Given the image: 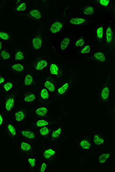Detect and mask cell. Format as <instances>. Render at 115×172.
<instances>
[{
    "label": "cell",
    "mask_w": 115,
    "mask_h": 172,
    "mask_svg": "<svg viewBox=\"0 0 115 172\" xmlns=\"http://www.w3.org/2000/svg\"><path fill=\"white\" fill-rule=\"evenodd\" d=\"M104 34V26L103 23L97 25L95 31V39L99 44H102L103 41Z\"/></svg>",
    "instance_id": "4fadbf2b"
},
{
    "label": "cell",
    "mask_w": 115,
    "mask_h": 172,
    "mask_svg": "<svg viewBox=\"0 0 115 172\" xmlns=\"http://www.w3.org/2000/svg\"><path fill=\"white\" fill-rule=\"evenodd\" d=\"M40 97L43 102H46L49 100V92L48 90L45 88H43L41 89L40 93Z\"/></svg>",
    "instance_id": "d4e9b609"
},
{
    "label": "cell",
    "mask_w": 115,
    "mask_h": 172,
    "mask_svg": "<svg viewBox=\"0 0 115 172\" xmlns=\"http://www.w3.org/2000/svg\"><path fill=\"white\" fill-rule=\"evenodd\" d=\"M94 3L103 8L108 13L112 14L115 13V10L113 4L110 0H95Z\"/></svg>",
    "instance_id": "5b68a950"
},
{
    "label": "cell",
    "mask_w": 115,
    "mask_h": 172,
    "mask_svg": "<svg viewBox=\"0 0 115 172\" xmlns=\"http://www.w3.org/2000/svg\"><path fill=\"white\" fill-rule=\"evenodd\" d=\"M12 72L15 74H23L25 70L24 64L20 63H15L11 65L9 68Z\"/></svg>",
    "instance_id": "2e32d148"
},
{
    "label": "cell",
    "mask_w": 115,
    "mask_h": 172,
    "mask_svg": "<svg viewBox=\"0 0 115 172\" xmlns=\"http://www.w3.org/2000/svg\"><path fill=\"white\" fill-rule=\"evenodd\" d=\"M64 26V23L59 21L54 22L50 26L49 31L51 34H57L62 31Z\"/></svg>",
    "instance_id": "5bb4252c"
},
{
    "label": "cell",
    "mask_w": 115,
    "mask_h": 172,
    "mask_svg": "<svg viewBox=\"0 0 115 172\" xmlns=\"http://www.w3.org/2000/svg\"><path fill=\"white\" fill-rule=\"evenodd\" d=\"M14 86V83L13 81H8L2 85V89L4 92L7 93L11 91Z\"/></svg>",
    "instance_id": "7402d4cb"
},
{
    "label": "cell",
    "mask_w": 115,
    "mask_h": 172,
    "mask_svg": "<svg viewBox=\"0 0 115 172\" xmlns=\"http://www.w3.org/2000/svg\"><path fill=\"white\" fill-rule=\"evenodd\" d=\"M91 21L88 18L79 17H74L69 19V23L71 25L75 26H84L88 24Z\"/></svg>",
    "instance_id": "9c48e42d"
},
{
    "label": "cell",
    "mask_w": 115,
    "mask_h": 172,
    "mask_svg": "<svg viewBox=\"0 0 115 172\" xmlns=\"http://www.w3.org/2000/svg\"><path fill=\"white\" fill-rule=\"evenodd\" d=\"M16 94H12L8 96L5 101V109L7 112H9L13 109L16 101Z\"/></svg>",
    "instance_id": "7c38bea8"
},
{
    "label": "cell",
    "mask_w": 115,
    "mask_h": 172,
    "mask_svg": "<svg viewBox=\"0 0 115 172\" xmlns=\"http://www.w3.org/2000/svg\"><path fill=\"white\" fill-rule=\"evenodd\" d=\"M110 154L108 153H104L100 156L99 158V162L100 163H103L109 157Z\"/></svg>",
    "instance_id": "e575fe53"
},
{
    "label": "cell",
    "mask_w": 115,
    "mask_h": 172,
    "mask_svg": "<svg viewBox=\"0 0 115 172\" xmlns=\"http://www.w3.org/2000/svg\"><path fill=\"white\" fill-rule=\"evenodd\" d=\"M74 74L71 72L68 80L61 85L58 90V95L62 96L65 95L75 83V78Z\"/></svg>",
    "instance_id": "277c9868"
},
{
    "label": "cell",
    "mask_w": 115,
    "mask_h": 172,
    "mask_svg": "<svg viewBox=\"0 0 115 172\" xmlns=\"http://www.w3.org/2000/svg\"><path fill=\"white\" fill-rule=\"evenodd\" d=\"M49 129L47 127H44L40 129V134L43 136H46L49 134Z\"/></svg>",
    "instance_id": "74e56055"
},
{
    "label": "cell",
    "mask_w": 115,
    "mask_h": 172,
    "mask_svg": "<svg viewBox=\"0 0 115 172\" xmlns=\"http://www.w3.org/2000/svg\"><path fill=\"white\" fill-rule=\"evenodd\" d=\"M71 38L70 36H66L64 38L60 43V50L63 52H65L70 47L71 44Z\"/></svg>",
    "instance_id": "e0dca14e"
},
{
    "label": "cell",
    "mask_w": 115,
    "mask_h": 172,
    "mask_svg": "<svg viewBox=\"0 0 115 172\" xmlns=\"http://www.w3.org/2000/svg\"><path fill=\"white\" fill-rule=\"evenodd\" d=\"M7 132L10 136L15 137L16 136L17 132L16 128L11 124H8L6 126Z\"/></svg>",
    "instance_id": "4dcf8cb0"
},
{
    "label": "cell",
    "mask_w": 115,
    "mask_h": 172,
    "mask_svg": "<svg viewBox=\"0 0 115 172\" xmlns=\"http://www.w3.org/2000/svg\"><path fill=\"white\" fill-rule=\"evenodd\" d=\"M44 86L50 92L53 93L56 89L57 81L53 77L49 76L47 77L44 81Z\"/></svg>",
    "instance_id": "30bf717a"
},
{
    "label": "cell",
    "mask_w": 115,
    "mask_h": 172,
    "mask_svg": "<svg viewBox=\"0 0 115 172\" xmlns=\"http://www.w3.org/2000/svg\"><path fill=\"white\" fill-rule=\"evenodd\" d=\"M42 3H43V4H44L45 5V6H47V7H48V5L49 4L48 1H42Z\"/></svg>",
    "instance_id": "ee69618b"
},
{
    "label": "cell",
    "mask_w": 115,
    "mask_h": 172,
    "mask_svg": "<svg viewBox=\"0 0 115 172\" xmlns=\"http://www.w3.org/2000/svg\"><path fill=\"white\" fill-rule=\"evenodd\" d=\"M49 64V62L45 58H40L36 59L32 63V67L37 72L40 71L47 67Z\"/></svg>",
    "instance_id": "52a82bcc"
},
{
    "label": "cell",
    "mask_w": 115,
    "mask_h": 172,
    "mask_svg": "<svg viewBox=\"0 0 115 172\" xmlns=\"http://www.w3.org/2000/svg\"><path fill=\"white\" fill-rule=\"evenodd\" d=\"M49 122L47 120L44 119L39 120L37 121L35 123V125L37 127H44L48 125Z\"/></svg>",
    "instance_id": "836d02e7"
},
{
    "label": "cell",
    "mask_w": 115,
    "mask_h": 172,
    "mask_svg": "<svg viewBox=\"0 0 115 172\" xmlns=\"http://www.w3.org/2000/svg\"><path fill=\"white\" fill-rule=\"evenodd\" d=\"M55 152L51 149H49L45 150L43 154L44 157L47 160H49L55 154Z\"/></svg>",
    "instance_id": "d6a6232c"
},
{
    "label": "cell",
    "mask_w": 115,
    "mask_h": 172,
    "mask_svg": "<svg viewBox=\"0 0 115 172\" xmlns=\"http://www.w3.org/2000/svg\"><path fill=\"white\" fill-rule=\"evenodd\" d=\"M27 9L26 4L25 2H20L15 6L14 10L16 12L25 11Z\"/></svg>",
    "instance_id": "f546056e"
},
{
    "label": "cell",
    "mask_w": 115,
    "mask_h": 172,
    "mask_svg": "<svg viewBox=\"0 0 115 172\" xmlns=\"http://www.w3.org/2000/svg\"><path fill=\"white\" fill-rule=\"evenodd\" d=\"M11 54L7 50H2L0 51V59L2 61H6L9 60L11 58Z\"/></svg>",
    "instance_id": "83f0119b"
},
{
    "label": "cell",
    "mask_w": 115,
    "mask_h": 172,
    "mask_svg": "<svg viewBox=\"0 0 115 172\" xmlns=\"http://www.w3.org/2000/svg\"><path fill=\"white\" fill-rule=\"evenodd\" d=\"M86 44V39L83 36H81L75 40L74 46L76 48H80Z\"/></svg>",
    "instance_id": "4316f807"
},
{
    "label": "cell",
    "mask_w": 115,
    "mask_h": 172,
    "mask_svg": "<svg viewBox=\"0 0 115 172\" xmlns=\"http://www.w3.org/2000/svg\"><path fill=\"white\" fill-rule=\"evenodd\" d=\"M3 48V43L2 40H0V51L2 50Z\"/></svg>",
    "instance_id": "f6af8a7d"
},
{
    "label": "cell",
    "mask_w": 115,
    "mask_h": 172,
    "mask_svg": "<svg viewBox=\"0 0 115 172\" xmlns=\"http://www.w3.org/2000/svg\"><path fill=\"white\" fill-rule=\"evenodd\" d=\"M92 51V46L89 44H85L84 46L80 48L78 53L79 55H87L90 54Z\"/></svg>",
    "instance_id": "44dd1931"
},
{
    "label": "cell",
    "mask_w": 115,
    "mask_h": 172,
    "mask_svg": "<svg viewBox=\"0 0 115 172\" xmlns=\"http://www.w3.org/2000/svg\"><path fill=\"white\" fill-rule=\"evenodd\" d=\"M7 81V78L5 76L0 74V86H2Z\"/></svg>",
    "instance_id": "60d3db41"
},
{
    "label": "cell",
    "mask_w": 115,
    "mask_h": 172,
    "mask_svg": "<svg viewBox=\"0 0 115 172\" xmlns=\"http://www.w3.org/2000/svg\"><path fill=\"white\" fill-rule=\"evenodd\" d=\"M25 58V54L24 51L21 49H17L15 55V60L17 61H23Z\"/></svg>",
    "instance_id": "f1b7e54d"
},
{
    "label": "cell",
    "mask_w": 115,
    "mask_h": 172,
    "mask_svg": "<svg viewBox=\"0 0 115 172\" xmlns=\"http://www.w3.org/2000/svg\"><path fill=\"white\" fill-rule=\"evenodd\" d=\"M112 80L110 72L107 73V80L104 83L101 90V98L103 102H106L109 98L110 87L111 86Z\"/></svg>",
    "instance_id": "7a4b0ae2"
},
{
    "label": "cell",
    "mask_w": 115,
    "mask_h": 172,
    "mask_svg": "<svg viewBox=\"0 0 115 172\" xmlns=\"http://www.w3.org/2000/svg\"><path fill=\"white\" fill-rule=\"evenodd\" d=\"M80 145L82 148L85 149H89L91 147V144L86 140H83L81 141Z\"/></svg>",
    "instance_id": "8d00e7d4"
},
{
    "label": "cell",
    "mask_w": 115,
    "mask_h": 172,
    "mask_svg": "<svg viewBox=\"0 0 115 172\" xmlns=\"http://www.w3.org/2000/svg\"><path fill=\"white\" fill-rule=\"evenodd\" d=\"M24 16L32 20L37 21H40L43 18L42 12L40 10L37 8L30 10L28 14L24 15Z\"/></svg>",
    "instance_id": "8fae6325"
},
{
    "label": "cell",
    "mask_w": 115,
    "mask_h": 172,
    "mask_svg": "<svg viewBox=\"0 0 115 172\" xmlns=\"http://www.w3.org/2000/svg\"><path fill=\"white\" fill-rule=\"evenodd\" d=\"M114 22L110 20L106 26L105 43L106 47L110 51H114L115 48V31Z\"/></svg>",
    "instance_id": "6da1fadb"
},
{
    "label": "cell",
    "mask_w": 115,
    "mask_h": 172,
    "mask_svg": "<svg viewBox=\"0 0 115 172\" xmlns=\"http://www.w3.org/2000/svg\"><path fill=\"white\" fill-rule=\"evenodd\" d=\"M79 10L82 12L85 16L88 17L94 15L96 12L94 6L89 5L80 6Z\"/></svg>",
    "instance_id": "9a60e30c"
},
{
    "label": "cell",
    "mask_w": 115,
    "mask_h": 172,
    "mask_svg": "<svg viewBox=\"0 0 115 172\" xmlns=\"http://www.w3.org/2000/svg\"><path fill=\"white\" fill-rule=\"evenodd\" d=\"M26 117V113L23 109H19L15 114V117L16 121L17 122H21L24 120Z\"/></svg>",
    "instance_id": "d6986e66"
},
{
    "label": "cell",
    "mask_w": 115,
    "mask_h": 172,
    "mask_svg": "<svg viewBox=\"0 0 115 172\" xmlns=\"http://www.w3.org/2000/svg\"><path fill=\"white\" fill-rule=\"evenodd\" d=\"M49 73L51 75L58 79L61 78L63 76V72L61 67L59 64L55 63H51L50 64Z\"/></svg>",
    "instance_id": "ba28073f"
},
{
    "label": "cell",
    "mask_w": 115,
    "mask_h": 172,
    "mask_svg": "<svg viewBox=\"0 0 115 172\" xmlns=\"http://www.w3.org/2000/svg\"><path fill=\"white\" fill-rule=\"evenodd\" d=\"M47 168V164L46 163L44 162L42 163L41 165L40 171L41 172H44Z\"/></svg>",
    "instance_id": "b9f144b4"
},
{
    "label": "cell",
    "mask_w": 115,
    "mask_h": 172,
    "mask_svg": "<svg viewBox=\"0 0 115 172\" xmlns=\"http://www.w3.org/2000/svg\"><path fill=\"white\" fill-rule=\"evenodd\" d=\"M3 115L1 113H0V126L2 125L3 123Z\"/></svg>",
    "instance_id": "7bdbcfd3"
},
{
    "label": "cell",
    "mask_w": 115,
    "mask_h": 172,
    "mask_svg": "<svg viewBox=\"0 0 115 172\" xmlns=\"http://www.w3.org/2000/svg\"><path fill=\"white\" fill-rule=\"evenodd\" d=\"M28 162L29 163V164L32 167H33L35 166L36 164V160L35 158H30L28 159Z\"/></svg>",
    "instance_id": "ab89813d"
},
{
    "label": "cell",
    "mask_w": 115,
    "mask_h": 172,
    "mask_svg": "<svg viewBox=\"0 0 115 172\" xmlns=\"http://www.w3.org/2000/svg\"><path fill=\"white\" fill-rule=\"evenodd\" d=\"M22 135L29 140H33L36 138L35 133L32 131L27 130H23L21 131Z\"/></svg>",
    "instance_id": "603a6c76"
},
{
    "label": "cell",
    "mask_w": 115,
    "mask_h": 172,
    "mask_svg": "<svg viewBox=\"0 0 115 172\" xmlns=\"http://www.w3.org/2000/svg\"><path fill=\"white\" fill-rule=\"evenodd\" d=\"M44 44L43 31L40 28L35 35L32 40V48L34 51L41 50L43 48Z\"/></svg>",
    "instance_id": "3957f363"
},
{
    "label": "cell",
    "mask_w": 115,
    "mask_h": 172,
    "mask_svg": "<svg viewBox=\"0 0 115 172\" xmlns=\"http://www.w3.org/2000/svg\"><path fill=\"white\" fill-rule=\"evenodd\" d=\"M36 94L32 92H28L23 97V101L26 103H31L34 101L36 99Z\"/></svg>",
    "instance_id": "ffe728a7"
},
{
    "label": "cell",
    "mask_w": 115,
    "mask_h": 172,
    "mask_svg": "<svg viewBox=\"0 0 115 172\" xmlns=\"http://www.w3.org/2000/svg\"><path fill=\"white\" fill-rule=\"evenodd\" d=\"M21 149L22 151L25 152H29L32 150V146L30 144L25 142H21Z\"/></svg>",
    "instance_id": "1f68e13d"
},
{
    "label": "cell",
    "mask_w": 115,
    "mask_h": 172,
    "mask_svg": "<svg viewBox=\"0 0 115 172\" xmlns=\"http://www.w3.org/2000/svg\"><path fill=\"white\" fill-rule=\"evenodd\" d=\"M86 58L99 64L104 63L107 61V57L105 53L101 51H95Z\"/></svg>",
    "instance_id": "8992f818"
},
{
    "label": "cell",
    "mask_w": 115,
    "mask_h": 172,
    "mask_svg": "<svg viewBox=\"0 0 115 172\" xmlns=\"http://www.w3.org/2000/svg\"><path fill=\"white\" fill-rule=\"evenodd\" d=\"M61 128H58L57 130L53 131L52 133V137L53 139H56L60 136L61 133Z\"/></svg>",
    "instance_id": "d590c367"
},
{
    "label": "cell",
    "mask_w": 115,
    "mask_h": 172,
    "mask_svg": "<svg viewBox=\"0 0 115 172\" xmlns=\"http://www.w3.org/2000/svg\"><path fill=\"white\" fill-rule=\"evenodd\" d=\"M48 110L47 107H41L36 109L35 114L39 117H43L46 116L48 113Z\"/></svg>",
    "instance_id": "cb8c5ba5"
},
{
    "label": "cell",
    "mask_w": 115,
    "mask_h": 172,
    "mask_svg": "<svg viewBox=\"0 0 115 172\" xmlns=\"http://www.w3.org/2000/svg\"><path fill=\"white\" fill-rule=\"evenodd\" d=\"M0 39L3 41L10 42L11 41L12 38L11 35L8 32L0 30Z\"/></svg>",
    "instance_id": "484cf974"
},
{
    "label": "cell",
    "mask_w": 115,
    "mask_h": 172,
    "mask_svg": "<svg viewBox=\"0 0 115 172\" xmlns=\"http://www.w3.org/2000/svg\"><path fill=\"white\" fill-rule=\"evenodd\" d=\"M94 143L97 145H101L104 143V141L103 139L100 137L99 135H95L94 137Z\"/></svg>",
    "instance_id": "f35d334b"
},
{
    "label": "cell",
    "mask_w": 115,
    "mask_h": 172,
    "mask_svg": "<svg viewBox=\"0 0 115 172\" xmlns=\"http://www.w3.org/2000/svg\"><path fill=\"white\" fill-rule=\"evenodd\" d=\"M34 84L35 79L33 74L29 73L26 74L24 78L23 85L28 87Z\"/></svg>",
    "instance_id": "ac0fdd59"
}]
</instances>
